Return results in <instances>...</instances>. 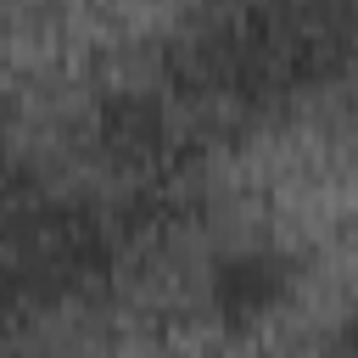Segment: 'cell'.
Listing matches in <instances>:
<instances>
[{
	"label": "cell",
	"mask_w": 358,
	"mask_h": 358,
	"mask_svg": "<svg viewBox=\"0 0 358 358\" xmlns=\"http://www.w3.org/2000/svg\"><path fill=\"white\" fill-rule=\"evenodd\" d=\"M145 78L213 151L358 78V0H201Z\"/></svg>",
	"instance_id": "1"
},
{
	"label": "cell",
	"mask_w": 358,
	"mask_h": 358,
	"mask_svg": "<svg viewBox=\"0 0 358 358\" xmlns=\"http://www.w3.org/2000/svg\"><path fill=\"white\" fill-rule=\"evenodd\" d=\"M151 235L162 229L95 179L78 151H50L0 112V291L28 324L95 308Z\"/></svg>",
	"instance_id": "2"
},
{
	"label": "cell",
	"mask_w": 358,
	"mask_h": 358,
	"mask_svg": "<svg viewBox=\"0 0 358 358\" xmlns=\"http://www.w3.org/2000/svg\"><path fill=\"white\" fill-rule=\"evenodd\" d=\"M291 285H296V263L280 246H235L207 274V308L218 324L241 330V324H257L263 313H274L291 296Z\"/></svg>",
	"instance_id": "3"
},
{
	"label": "cell",
	"mask_w": 358,
	"mask_h": 358,
	"mask_svg": "<svg viewBox=\"0 0 358 358\" xmlns=\"http://www.w3.org/2000/svg\"><path fill=\"white\" fill-rule=\"evenodd\" d=\"M22 341H28V319L6 302V291H0V358H22Z\"/></svg>",
	"instance_id": "4"
},
{
	"label": "cell",
	"mask_w": 358,
	"mask_h": 358,
	"mask_svg": "<svg viewBox=\"0 0 358 358\" xmlns=\"http://www.w3.org/2000/svg\"><path fill=\"white\" fill-rule=\"evenodd\" d=\"M313 358H358V319H347V324H341V330H336Z\"/></svg>",
	"instance_id": "5"
}]
</instances>
